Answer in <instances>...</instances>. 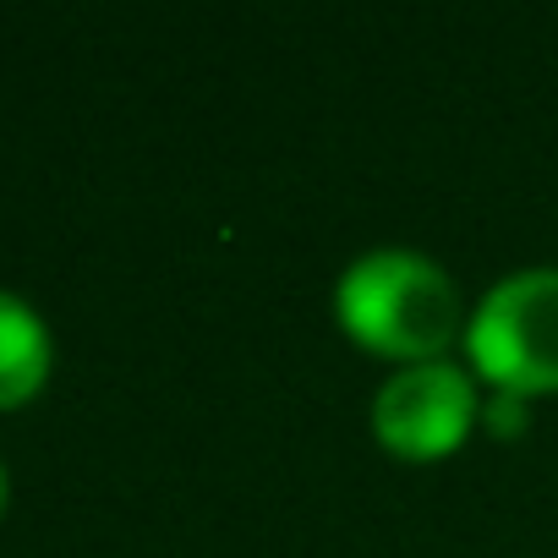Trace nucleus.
Returning a JSON list of instances; mask_svg holds the SVG:
<instances>
[{"mask_svg": "<svg viewBox=\"0 0 558 558\" xmlns=\"http://www.w3.org/2000/svg\"><path fill=\"white\" fill-rule=\"evenodd\" d=\"M335 313L378 356L438 362L460 329V291L427 252L373 246L340 274Z\"/></svg>", "mask_w": 558, "mask_h": 558, "instance_id": "nucleus-1", "label": "nucleus"}, {"mask_svg": "<svg viewBox=\"0 0 558 558\" xmlns=\"http://www.w3.org/2000/svg\"><path fill=\"white\" fill-rule=\"evenodd\" d=\"M465 345L504 395L558 389V268L498 279L465 329Z\"/></svg>", "mask_w": 558, "mask_h": 558, "instance_id": "nucleus-2", "label": "nucleus"}, {"mask_svg": "<svg viewBox=\"0 0 558 558\" xmlns=\"http://www.w3.org/2000/svg\"><path fill=\"white\" fill-rule=\"evenodd\" d=\"M476 416V395H471V378L465 367L454 362H411L400 367L378 400H373V427L378 438L395 449V454H411V460H433V454H449L465 427Z\"/></svg>", "mask_w": 558, "mask_h": 558, "instance_id": "nucleus-3", "label": "nucleus"}, {"mask_svg": "<svg viewBox=\"0 0 558 558\" xmlns=\"http://www.w3.org/2000/svg\"><path fill=\"white\" fill-rule=\"evenodd\" d=\"M50 373V329L45 318L12 296L0 291V405H23Z\"/></svg>", "mask_w": 558, "mask_h": 558, "instance_id": "nucleus-4", "label": "nucleus"}, {"mask_svg": "<svg viewBox=\"0 0 558 558\" xmlns=\"http://www.w3.org/2000/svg\"><path fill=\"white\" fill-rule=\"evenodd\" d=\"M487 427L493 433H520L525 427V395H493L487 400Z\"/></svg>", "mask_w": 558, "mask_h": 558, "instance_id": "nucleus-5", "label": "nucleus"}, {"mask_svg": "<svg viewBox=\"0 0 558 558\" xmlns=\"http://www.w3.org/2000/svg\"><path fill=\"white\" fill-rule=\"evenodd\" d=\"M0 509H7V465H0Z\"/></svg>", "mask_w": 558, "mask_h": 558, "instance_id": "nucleus-6", "label": "nucleus"}]
</instances>
